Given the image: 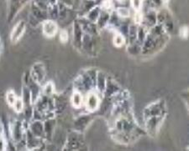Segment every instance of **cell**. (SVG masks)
I'll list each match as a JSON object with an SVG mask.
<instances>
[{
  "mask_svg": "<svg viewBox=\"0 0 189 151\" xmlns=\"http://www.w3.org/2000/svg\"><path fill=\"white\" fill-rule=\"evenodd\" d=\"M114 43L115 44L117 47H121L122 45L125 43V38L122 36L121 34H117L116 36L114 38Z\"/></svg>",
  "mask_w": 189,
  "mask_h": 151,
  "instance_id": "5b68a950",
  "label": "cell"
},
{
  "mask_svg": "<svg viewBox=\"0 0 189 151\" xmlns=\"http://www.w3.org/2000/svg\"><path fill=\"white\" fill-rule=\"evenodd\" d=\"M24 28H25V24L23 21L20 22L19 24H17L15 27V28L13 29V32L11 33V40L13 43H16L20 37L22 36V34L24 32Z\"/></svg>",
  "mask_w": 189,
  "mask_h": 151,
  "instance_id": "6da1fadb",
  "label": "cell"
},
{
  "mask_svg": "<svg viewBox=\"0 0 189 151\" xmlns=\"http://www.w3.org/2000/svg\"><path fill=\"white\" fill-rule=\"evenodd\" d=\"M43 31L45 36L51 38L56 33L57 26L53 21H46L43 25Z\"/></svg>",
  "mask_w": 189,
  "mask_h": 151,
  "instance_id": "7a4b0ae2",
  "label": "cell"
},
{
  "mask_svg": "<svg viewBox=\"0 0 189 151\" xmlns=\"http://www.w3.org/2000/svg\"><path fill=\"white\" fill-rule=\"evenodd\" d=\"M16 97H15V93H13L12 91H10L8 94H7V102L10 104V105H13L14 106V104L16 102Z\"/></svg>",
  "mask_w": 189,
  "mask_h": 151,
  "instance_id": "8992f818",
  "label": "cell"
},
{
  "mask_svg": "<svg viewBox=\"0 0 189 151\" xmlns=\"http://www.w3.org/2000/svg\"><path fill=\"white\" fill-rule=\"evenodd\" d=\"M67 38H68L67 33L66 31H62V32L61 33V34H60V39L64 43L67 40Z\"/></svg>",
  "mask_w": 189,
  "mask_h": 151,
  "instance_id": "9c48e42d",
  "label": "cell"
},
{
  "mask_svg": "<svg viewBox=\"0 0 189 151\" xmlns=\"http://www.w3.org/2000/svg\"><path fill=\"white\" fill-rule=\"evenodd\" d=\"M118 14L120 17H123V18H127L130 14V12L127 9H125V8H121V9H118Z\"/></svg>",
  "mask_w": 189,
  "mask_h": 151,
  "instance_id": "52a82bcc",
  "label": "cell"
},
{
  "mask_svg": "<svg viewBox=\"0 0 189 151\" xmlns=\"http://www.w3.org/2000/svg\"><path fill=\"white\" fill-rule=\"evenodd\" d=\"M73 104L75 107H80L82 105V95H80L79 93H75L73 96Z\"/></svg>",
  "mask_w": 189,
  "mask_h": 151,
  "instance_id": "277c9868",
  "label": "cell"
},
{
  "mask_svg": "<svg viewBox=\"0 0 189 151\" xmlns=\"http://www.w3.org/2000/svg\"><path fill=\"white\" fill-rule=\"evenodd\" d=\"M98 104V99L97 97L93 94L88 95L87 98V108H88L89 110H93L97 108Z\"/></svg>",
  "mask_w": 189,
  "mask_h": 151,
  "instance_id": "3957f363",
  "label": "cell"
},
{
  "mask_svg": "<svg viewBox=\"0 0 189 151\" xmlns=\"http://www.w3.org/2000/svg\"><path fill=\"white\" fill-rule=\"evenodd\" d=\"M14 108L17 111V112H20V110L23 108V104H22V101L20 99H17L16 102L14 104Z\"/></svg>",
  "mask_w": 189,
  "mask_h": 151,
  "instance_id": "ba28073f",
  "label": "cell"
}]
</instances>
